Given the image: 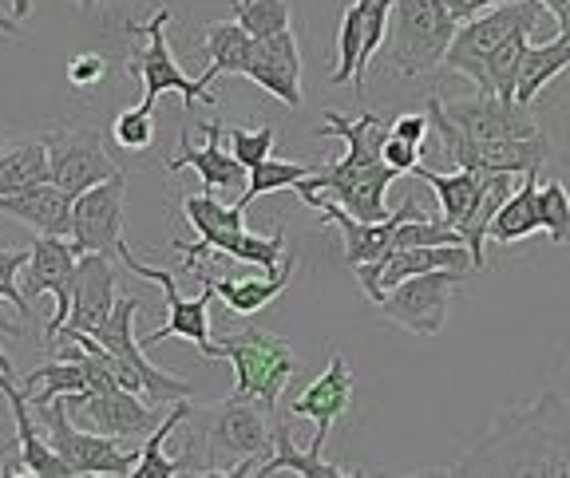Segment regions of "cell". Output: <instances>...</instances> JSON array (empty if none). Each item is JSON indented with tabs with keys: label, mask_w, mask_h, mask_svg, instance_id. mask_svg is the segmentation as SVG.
Returning <instances> with one entry per match:
<instances>
[{
	"label": "cell",
	"mask_w": 570,
	"mask_h": 478,
	"mask_svg": "<svg viewBox=\"0 0 570 478\" xmlns=\"http://www.w3.org/2000/svg\"><path fill=\"white\" fill-rule=\"evenodd\" d=\"M9 451H12V447H9ZM9 451H0V459H4V455H9Z\"/></svg>",
	"instance_id": "obj_54"
},
{
	"label": "cell",
	"mask_w": 570,
	"mask_h": 478,
	"mask_svg": "<svg viewBox=\"0 0 570 478\" xmlns=\"http://www.w3.org/2000/svg\"><path fill=\"white\" fill-rule=\"evenodd\" d=\"M0 213L4 218H17V222L32 226L36 233H52V238H71V213H76V198L63 187H56L52 178L48 182H36V187L20 190V195L0 198Z\"/></svg>",
	"instance_id": "obj_24"
},
{
	"label": "cell",
	"mask_w": 570,
	"mask_h": 478,
	"mask_svg": "<svg viewBox=\"0 0 570 478\" xmlns=\"http://www.w3.org/2000/svg\"><path fill=\"white\" fill-rule=\"evenodd\" d=\"M294 249L285 253L282 269H274V273H262V277H210L203 266L195 269L203 281L214 285V297H223V305L234 312V317H254V312H262L266 305H274L277 297H282L285 289H289V277H294Z\"/></svg>",
	"instance_id": "obj_26"
},
{
	"label": "cell",
	"mask_w": 570,
	"mask_h": 478,
	"mask_svg": "<svg viewBox=\"0 0 570 478\" xmlns=\"http://www.w3.org/2000/svg\"><path fill=\"white\" fill-rule=\"evenodd\" d=\"M475 266L472 249L468 246H404V249H389L381 261H368V266H356V281L365 289V297L373 305L384 301V292L396 289L401 281L428 269H468Z\"/></svg>",
	"instance_id": "obj_18"
},
{
	"label": "cell",
	"mask_w": 570,
	"mask_h": 478,
	"mask_svg": "<svg viewBox=\"0 0 570 478\" xmlns=\"http://www.w3.org/2000/svg\"><path fill=\"white\" fill-rule=\"evenodd\" d=\"M539 4H543V9H547V12H551V17H559V12H562V9H567L570 0H539Z\"/></svg>",
	"instance_id": "obj_49"
},
{
	"label": "cell",
	"mask_w": 570,
	"mask_h": 478,
	"mask_svg": "<svg viewBox=\"0 0 570 478\" xmlns=\"http://www.w3.org/2000/svg\"><path fill=\"white\" fill-rule=\"evenodd\" d=\"M206 360H230L234 364V396H246L254 404L277 416V399H282L289 376L297 372V356L289 340L262 332V328H242L234 337L214 340Z\"/></svg>",
	"instance_id": "obj_2"
},
{
	"label": "cell",
	"mask_w": 570,
	"mask_h": 478,
	"mask_svg": "<svg viewBox=\"0 0 570 478\" xmlns=\"http://www.w3.org/2000/svg\"><path fill=\"white\" fill-rule=\"evenodd\" d=\"M282 470H289V475H302V478H345V475H356V470H345V467H333V462H325L317 451H297L289 427L274 419V455H266V459L258 462L254 478L282 475Z\"/></svg>",
	"instance_id": "obj_34"
},
{
	"label": "cell",
	"mask_w": 570,
	"mask_h": 478,
	"mask_svg": "<svg viewBox=\"0 0 570 478\" xmlns=\"http://www.w3.org/2000/svg\"><path fill=\"white\" fill-rule=\"evenodd\" d=\"M455 475H570V404L551 391L515 408L483 435Z\"/></svg>",
	"instance_id": "obj_1"
},
{
	"label": "cell",
	"mask_w": 570,
	"mask_h": 478,
	"mask_svg": "<svg viewBox=\"0 0 570 478\" xmlns=\"http://www.w3.org/2000/svg\"><path fill=\"white\" fill-rule=\"evenodd\" d=\"M460 277L463 269H428V273L409 277L384 292V301L376 309L389 325L404 328L409 337H440L448 325V309L455 301V289H460Z\"/></svg>",
	"instance_id": "obj_9"
},
{
	"label": "cell",
	"mask_w": 570,
	"mask_h": 478,
	"mask_svg": "<svg viewBox=\"0 0 570 478\" xmlns=\"http://www.w3.org/2000/svg\"><path fill=\"white\" fill-rule=\"evenodd\" d=\"M420 151H424V147L401 139V135H389V142H384V162H389L396 175H412V170L420 167Z\"/></svg>",
	"instance_id": "obj_44"
},
{
	"label": "cell",
	"mask_w": 570,
	"mask_h": 478,
	"mask_svg": "<svg viewBox=\"0 0 570 478\" xmlns=\"http://www.w3.org/2000/svg\"><path fill=\"white\" fill-rule=\"evenodd\" d=\"M361 48H365V4L353 0L341 17L337 28V68H333V88L356 80V68H361Z\"/></svg>",
	"instance_id": "obj_37"
},
{
	"label": "cell",
	"mask_w": 570,
	"mask_h": 478,
	"mask_svg": "<svg viewBox=\"0 0 570 478\" xmlns=\"http://www.w3.org/2000/svg\"><path fill=\"white\" fill-rule=\"evenodd\" d=\"M119 261H124L135 277H142V281H155L163 289V297H167V325L155 328V332H147L139 345L155 348V345H163V340H170V337H183V340H190V345H195L203 356H210V348H214V340H210L214 285L198 277V281H203V292H198V297H183V292H178V285H175V277H170L167 269H155V266H147V261H139L127 241L119 246Z\"/></svg>",
	"instance_id": "obj_10"
},
{
	"label": "cell",
	"mask_w": 570,
	"mask_h": 478,
	"mask_svg": "<svg viewBox=\"0 0 570 478\" xmlns=\"http://www.w3.org/2000/svg\"><path fill=\"white\" fill-rule=\"evenodd\" d=\"M76 4H80V9H96V0H76Z\"/></svg>",
	"instance_id": "obj_53"
},
{
	"label": "cell",
	"mask_w": 570,
	"mask_h": 478,
	"mask_svg": "<svg viewBox=\"0 0 570 478\" xmlns=\"http://www.w3.org/2000/svg\"><path fill=\"white\" fill-rule=\"evenodd\" d=\"M183 213H187V222L198 230V241H170V246L178 249V261H183V269H190L195 273L198 266H203L206 257H234L242 246V238H246V218H242V206H223L218 202V195H190L183 198Z\"/></svg>",
	"instance_id": "obj_15"
},
{
	"label": "cell",
	"mask_w": 570,
	"mask_h": 478,
	"mask_svg": "<svg viewBox=\"0 0 570 478\" xmlns=\"http://www.w3.org/2000/svg\"><path fill=\"white\" fill-rule=\"evenodd\" d=\"M428 119L436 127L440 142H444V155L452 167L460 170H480V175H495V170H508V175H527V170H539L551 159V139L543 131L531 135V139H468L463 131H455V123L444 116L440 96L428 99Z\"/></svg>",
	"instance_id": "obj_5"
},
{
	"label": "cell",
	"mask_w": 570,
	"mask_h": 478,
	"mask_svg": "<svg viewBox=\"0 0 570 478\" xmlns=\"http://www.w3.org/2000/svg\"><path fill=\"white\" fill-rule=\"evenodd\" d=\"M412 175L436 190L444 222H452L455 230L463 233V226H468V218H472L475 202H480V195H483V175H480V170H460V167L432 170V167H424V162H420Z\"/></svg>",
	"instance_id": "obj_29"
},
{
	"label": "cell",
	"mask_w": 570,
	"mask_h": 478,
	"mask_svg": "<svg viewBox=\"0 0 570 478\" xmlns=\"http://www.w3.org/2000/svg\"><path fill=\"white\" fill-rule=\"evenodd\" d=\"M107 76V60L99 52H80L68 60V83L76 91H91L96 83H104Z\"/></svg>",
	"instance_id": "obj_43"
},
{
	"label": "cell",
	"mask_w": 570,
	"mask_h": 478,
	"mask_svg": "<svg viewBox=\"0 0 570 478\" xmlns=\"http://www.w3.org/2000/svg\"><path fill=\"white\" fill-rule=\"evenodd\" d=\"M0 332H4V337H20L24 328H20L17 320H9V317H4V312H0Z\"/></svg>",
	"instance_id": "obj_47"
},
{
	"label": "cell",
	"mask_w": 570,
	"mask_h": 478,
	"mask_svg": "<svg viewBox=\"0 0 570 478\" xmlns=\"http://www.w3.org/2000/svg\"><path fill=\"white\" fill-rule=\"evenodd\" d=\"M48 155H52V182L63 187L71 198H80L83 190L99 187L111 175H119V167L111 162V155L104 151L99 131L88 127H63V131H48Z\"/></svg>",
	"instance_id": "obj_17"
},
{
	"label": "cell",
	"mask_w": 570,
	"mask_h": 478,
	"mask_svg": "<svg viewBox=\"0 0 570 478\" xmlns=\"http://www.w3.org/2000/svg\"><path fill=\"white\" fill-rule=\"evenodd\" d=\"M455 28L460 20L452 17L444 0H392L389 60L409 80L432 76L436 68H444Z\"/></svg>",
	"instance_id": "obj_3"
},
{
	"label": "cell",
	"mask_w": 570,
	"mask_h": 478,
	"mask_svg": "<svg viewBox=\"0 0 570 478\" xmlns=\"http://www.w3.org/2000/svg\"><path fill=\"white\" fill-rule=\"evenodd\" d=\"M246 80L258 83L266 96H274L285 107H302V48H297L294 28H285L266 40H254V60L246 68Z\"/></svg>",
	"instance_id": "obj_20"
},
{
	"label": "cell",
	"mask_w": 570,
	"mask_h": 478,
	"mask_svg": "<svg viewBox=\"0 0 570 478\" xmlns=\"http://www.w3.org/2000/svg\"><path fill=\"white\" fill-rule=\"evenodd\" d=\"M167 24H170V9H155L151 20L131 24L135 32L147 36V48H139V52L131 56V63H127V71L142 83V103L155 107L163 91H178L187 111L198 103V99H203V103H214V91H210L214 76L203 71L198 80H190L187 71L178 68L175 52H170V44H167Z\"/></svg>",
	"instance_id": "obj_8"
},
{
	"label": "cell",
	"mask_w": 570,
	"mask_h": 478,
	"mask_svg": "<svg viewBox=\"0 0 570 478\" xmlns=\"http://www.w3.org/2000/svg\"><path fill=\"white\" fill-rule=\"evenodd\" d=\"M0 391H4L12 419H17V451H20V459H24L28 475H40V478H76L71 462L63 459V455L56 451L52 444H48V435L36 431L32 416H28V408H32V404H28L24 388H20V384L12 380L9 372H0Z\"/></svg>",
	"instance_id": "obj_25"
},
{
	"label": "cell",
	"mask_w": 570,
	"mask_h": 478,
	"mask_svg": "<svg viewBox=\"0 0 570 478\" xmlns=\"http://www.w3.org/2000/svg\"><path fill=\"white\" fill-rule=\"evenodd\" d=\"M76 266H80V249H76V241H71V238H52V233H36L32 257H28L24 277H20V289H24L28 301L45 297V292H52V297H56V317L45 325L48 345H52L56 332L68 325Z\"/></svg>",
	"instance_id": "obj_13"
},
{
	"label": "cell",
	"mask_w": 570,
	"mask_h": 478,
	"mask_svg": "<svg viewBox=\"0 0 570 478\" xmlns=\"http://www.w3.org/2000/svg\"><path fill=\"white\" fill-rule=\"evenodd\" d=\"M12 4H17V20H24L32 12V0H12Z\"/></svg>",
	"instance_id": "obj_50"
},
{
	"label": "cell",
	"mask_w": 570,
	"mask_h": 478,
	"mask_svg": "<svg viewBox=\"0 0 570 478\" xmlns=\"http://www.w3.org/2000/svg\"><path fill=\"white\" fill-rule=\"evenodd\" d=\"M448 9H452V17L460 20H472V17H480V12H488V9H499V4H511V0H444Z\"/></svg>",
	"instance_id": "obj_46"
},
{
	"label": "cell",
	"mask_w": 570,
	"mask_h": 478,
	"mask_svg": "<svg viewBox=\"0 0 570 478\" xmlns=\"http://www.w3.org/2000/svg\"><path fill=\"white\" fill-rule=\"evenodd\" d=\"M348 404H353V368H348L345 356L333 352L330 356V368H325V372H321L317 380H313L309 388H305L302 396L294 399V408H289L297 419H313V424H317L309 451H317V455L325 451L333 424L345 416Z\"/></svg>",
	"instance_id": "obj_21"
},
{
	"label": "cell",
	"mask_w": 570,
	"mask_h": 478,
	"mask_svg": "<svg viewBox=\"0 0 570 478\" xmlns=\"http://www.w3.org/2000/svg\"><path fill=\"white\" fill-rule=\"evenodd\" d=\"M554 20H559V28H562V32L570 36V4H567V9H562V12H559V17H554Z\"/></svg>",
	"instance_id": "obj_51"
},
{
	"label": "cell",
	"mask_w": 570,
	"mask_h": 478,
	"mask_svg": "<svg viewBox=\"0 0 570 478\" xmlns=\"http://www.w3.org/2000/svg\"><path fill=\"white\" fill-rule=\"evenodd\" d=\"M317 167H302V162H285V159H266L258 167H249V182L238 195V206L249 210V202H258L262 195H274V190H294L302 178H309Z\"/></svg>",
	"instance_id": "obj_36"
},
{
	"label": "cell",
	"mask_w": 570,
	"mask_h": 478,
	"mask_svg": "<svg viewBox=\"0 0 570 478\" xmlns=\"http://www.w3.org/2000/svg\"><path fill=\"white\" fill-rule=\"evenodd\" d=\"M40 424H45L48 444L71 462L76 475H107V478H124L135 470L139 462V451H119L111 435L99 431H80L76 419L68 416V404L63 399H52V404H40L36 408Z\"/></svg>",
	"instance_id": "obj_11"
},
{
	"label": "cell",
	"mask_w": 570,
	"mask_h": 478,
	"mask_svg": "<svg viewBox=\"0 0 570 478\" xmlns=\"http://www.w3.org/2000/svg\"><path fill=\"white\" fill-rule=\"evenodd\" d=\"M135 312H139V297H119L116 312L107 317V325H99L91 337L107 348V364L116 372L119 388L139 391L142 399H151L155 408L175 404V399H190V384L178 376L163 372L147 360V348L135 340Z\"/></svg>",
	"instance_id": "obj_4"
},
{
	"label": "cell",
	"mask_w": 570,
	"mask_h": 478,
	"mask_svg": "<svg viewBox=\"0 0 570 478\" xmlns=\"http://www.w3.org/2000/svg\"><path fill=\"white\" fill-rule=\"evenodd\" d=\"M539 218H543V233L554 246H570V195L559 178L539 182Z\"/></svg>",
	"instance_id": "obj_40"
},
{
	"label": "cell",
	"mask_w": 570,
	"mask_h": 478,
	"mask_svg": "<svg viewBox=\"0 0 570 478\" xmlns=\"http://www.w3.org/2000/svg\"><path fill=\"white\" fill-rule=\"evenodd\" d=\"M203 52H206V71L214 80L218 76H246L249 60H254V36L238 24V20H218V24H206L203 32Z\"/></svg>",
	"instance_id": "obj_33"
},
{
	"label": "cell",
	"mask_w": 570,
	"mask_h": 478,
	"mask_svg": "<svg viewBox=\"0 0 570 478\" xmlns=\"http://www.w3.org/2000/svg\"><path fill=\"white\" fill-rule=\"evenodd\" d=\"M539 230H543V218H539V170H527L515 195L499 206L488 238L499 241V246H515V241H527Z\"/></svg>",
	"instance_id": "obj_31"
},
{
	"label": "cell",
	"mask_w": 570,
	"mask_h": 478,
	"mask_svg": "<svg viewBox=\"0 0 570 478\" xmlns=\"http://www.w3.org/2000/svg\"><path fill=\"white\" fill-rule=\"evenodd\" d=\"M428 127H432L428 111H409V116H396V119H392V135H401V139L416 142V147H424Z\"/></svg>",
	"instance_id": "obj_45"
},
{
	"label": "cell",
	"mask_w": 570,
	"mask_h": 478,
	"mask_svg": "<svg viewBox=\"0 0 570 478\" xmlns=\"http://www.w3.org/2000/svg\"><path fill=\"white\" fill-rule=\"evenodd\" d=\"M570 68V36L559 32L551 44L527 48L523 63H519V83H515V103L531 107L539 99V91L547 88L551 80H559L562 71Z\"/></svg>",
	"instance_id": "obj_32"
},
{
	"label": "cell",
	"mask_w": 570,
	"mask_h": 478,
	"mask_svg": "<svg viewBox=\"0 0 570 478\" xmlns=\"http://www.w3.org/2000/svg\"><path fill=\"white\" fill-rule=\"evenodd\" d=\"M230 12L254 40H266L294 24L289 0H230Z\"/></svg>",
	"instance_id": "obj_38"
},
{
	"label": "cell",
	"mask_w": 570,
	"mask_h": 478,
	"mask_svg": "<svg viewBox=\"0 0 570 478\" xmlns=\"http://www.w3.org/2000/svg\"><path fill=\"white\" fill-rule=\"evenodd\" d=\"M543 12L547 9L539 0H511V4H499V9H488V12H480V17L463 20V24L455 28V40H452V48H448L444 68L468 76L480 96H491L488 56L495 52L511 32H519V28H531L534 32L539 20H543Z\"/></svg>",
	"instance_id": "obj_6"
},
{
	"label": "cell",
	"mask_w": 570,
	"mask_h": 478,
	"mask_svg": "<svg viewBox=\"0 0 570 478\" xmlns=\"http://www.w3.org/2000/svg\"><path fill=\"white\" fill-rule=\"evenodd\" d=\"M0 32L17 36V32H20V20H17V17H4V12H0Z\"/></svg>",
	"instance_id": "obj_48"
},
{
	"label": "cell",
	"mask_w": 570,
	"mask_h": 478,
	"mask_svg": "<svg viewBox=\"0 0 570 478\" xmlns=\"http://www.w3.org/2000/svg\"><path fill=\"white\" fill-rule=\"evenodd\" d=\"M32 246L24 249H0V301H9L17 309V317H32V301L20 289V269L28 266Z\"/></svg>",
	"instance_id": "obj_41"
},
{
	"label": "cell",
	"mask_w": 570,
	"mask_h": 478,
	"mask_svg": "<svg viewBox=\"0 0 570 478\" xmlns=\"http://www.w3.org/2000/svg\"><path fill=\"white\" fill-rule=\"evenodd\" d=\"M206 131V147H190L187 131L178 139V155L167 159V170H183V167H195L198 178H203V190L206 195H226V190H246L249 182V170L234 159V151H223V123H203Z\"/></svg>",
	"instance_id": "obj_23"
},
{
	"label": "cell",
	"mask_w": 570,
	"mask_h": 478,
	"mask_svg": "<svg viewBox=\"0 0 570 478\" xmlns=\"http://www.w3.org/2000/svg\"><path fill=\"white\" fill-rule=\"evenodd\" d=\"M396 170L389 162H365V167H353V162L337 159L330 167H317L309 178H302L297 187L305 190H317V195L333 198L337 206H345L353 218L361 222H384L392 218V210L384 206V195L389 187L396 182Z\"/></svg>",
	"instance_id": "obj_12"
},
{
	"label": "cell",
	"mask_w": 570,
	"mask_h": 478,
	"mask_svg": "<svg viewBox=\"0 0 570 478\" xmlns=\"http://www.w3.org/2000/svg\"><path fill=\"white\" fill-rule=\"evenodd\" d=\"M527 48H531V28H519L488 56V91L495 99H503V103H515L519 63H523Z\"/></svg>",
	"instance_id": "obj_35"
},
{
	"label": "cell",
	"mask_w": 570,
	"mask_h": 478,
	"mask_svg": "<svg viewBox=\"0 0 570 478\" xmlns=\"http://www.w3.org/2000/svg\"><path fill=\"white\" fill-rule=\"evenodd\" d=\"M444 116L455 123V131H463L468 139H531L539 135V123H534L531 107L519 103H503L495 96H475V99H455V103H444Z\"/></svg>",
	"instance_id": "obj_19"
},
{
	"label": "cell",
	"mask_w": 570,
	"mask_h": 478,
	"mask_svg": "<svg viewBox=\"0 0 570 478\" xmlns=\"http://www.w3.org/2000/svg\"><path fill=\"white\" fill-rule=\"evenodd\" d=\"M226 139H230V151L234 159L242 162V167H258V162H266L269 155H274V142H277V131L274 127H258V131H246V127H230L226 131Z\"/></svg>",
	"instance_id": "obj_42"
},
{
	"label": "cell",
	"mask_w": 570,
	"mask_h": 478,
	"mask_svg": "<svg viewBox=\"0 0 570 478\" xmlns=\"http://www.w3.org/2000/svg\"><path fill=\"white\" fill-rule=\"evenodd\" d=\"M345 139V162L365 167V162H384V142L392 135V119L376 116V111H361V116H341V111H325V127H317V139Z\"/></svg>",
	"instance_id": "obj_27"
},
{
	"label": "cell",
	"mask_w": 570,
	"mask_h": 478,
	"mask_svg": "<svg viewBox=\"0 0 570 478\" xmlns=\"http://www.w3.org/2000/svg\"><path fill=\"white\" fill-rule=\"evenodd\" d=\"M52 178V155L48 139H9L0 147V198L48 182Z\"/></svg>",
	"instance_id": "obj_30"
},
{
	"label": "cell",
	"mask_w": 570,
	"mask_h": 478,
	"mask_svg": "<svg viewBox=\"0 0 570 478\" xmlns=\"http://www.w3.org/2000/svg\"><path fill=\"white\" fill-rule=\"evenodd\" d=\"M116 266L107 253H80L76 266V281H71V312L68 328L80 332H96L99 325H107V317L116 312Z\"/></svg>",
	"instance_id": "obj_22"
},
{
	"label": "cell",
	"mask_w": 570,
	"mask_h": 478,
	"mask_svg": "<svg viewBox=\"0 0 570 478\" xmlns=\"http://www.w3.org/2000/svg\"><path fill=\"white\" fill-rule=\"evenodd\" d=\"M195 416V404L190 399H175L170 404V416H163V424L155 427L147 439H142V451H139V462H135L131 478H175V475H210L206 467H198L190 455H183V459H167L163 455V444H167L170 435L178 431V424H187V419Z\"/></svg>",
	"instance_id": "obj_28"
},
{
	"label": "cell",
	"mask_w": 570,
	"mask_h": 478,
	"mask_svg": "<svg viewBox=\"0 0 570 478\" xmlns=\"http://www.w3.org/2000/svg\"><path fill=\"white\" fill-rule=\"evenodd\" d=\"M63 404H68L71 419H80L91 431L111 435V439H147L163 424V408L127 388L83 391V396H68Z\"/></svg>",
	"instance_id": "obj_14"
},
{
	"label": "cell",
	"mask_w": 570,
	"mask_h": 478,
	"mask_svg": "<svg viewBox=\"0 0 570 478\" xmlns=\"http://www.w3.org/2000/svg\"><path fill=\"white\" fill-rule=\"evenodd\" d=\"M269 411L262 404L246 396H226L223 404L210 408V424H206V462H210V475H230L238 462L246 459H266V451L274 447V424H269ZM258 470V467H254Z\"/></svg>",
	"instance_id": "obj_7"
},
{
	"label": "cell",
	"mask_w": 570,
	"mask_h": 478,
	"mask_svg": "<svg viewBox=\"0 0 570 478\" xmlns=\"http://www.w3.org/2000/svg\"><path fill=\"white\" fill-rule=\"evenodd\" d=\"M124 206H127V178L124 170L111 175L99 187L83 190L76 198V213H71V241L80 253H107L119 257L124 246Z\"/></svg>",
	"instance_id": "obj_16"
},
{
	"label": "cell",
	"mask_w": 570,
	"mask_h": 478,
	"mask_svg": "<svg viewBox=\"0 0 570 478\" xmlns=\"http://www.w3.org/2000/svg\"><path fill=\"white\" fill-rule=\"evenodd\" d=\"M111 139H116L119 147H124V151H131V155L151 151V142H155V107L139 99L135 107L119 111L116 123H111Z\"/></svg>",
	"instance_id": "obj_39"
},
{
	"label": "cell",
	"mask_w": 570,
	"mask_h": 478,
	"mask_svg": "<svg viewBox=\"0 0 570 478\" xmlns=\"http://www.w3.org/2000/svg\"><path fill=\"white\" fill-rule=\"evenodd\" d=\"M0 372H9V376H17V372H12V360H9V356H4V348H0Z\"/></svg>",
	"instance_id": "obj_52"
}]
</instances>
